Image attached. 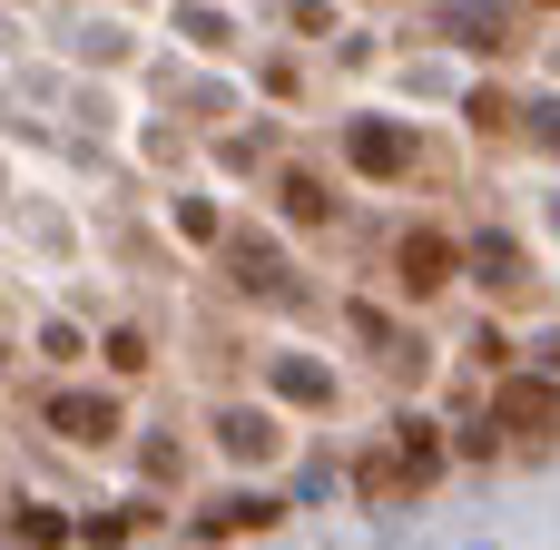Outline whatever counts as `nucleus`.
<instances>
[{
    "instance_id": "11",
    "label": "nucleus",
    "mask_w": 560,
    "mask_h": 550,
    "mask_svg": "<svg viewBox=\"0 0 560 550\" xmlns=\"http://www.w3.org/2000/svg\"><path fill=\"white\" fill-rule=\"evenodd\" d=\"M532 118H541V128H532V138H541V148H560V108H532Z\"/></svg>"
},
{
    "instance_id": "8",
    "label": "nucleus",
    "mask_w": 560,
    "mask_h": 550,
    "mask_svg": "<svg viewBox=\"0 0 560 550\" xmlns=\"http://www.w3.org/2000/svg\"><path fill=\"white\" fill-rule=\"evenodd\" d=\"M108 374H148V335H138V325L108 335Z\"/></svg>"
},
{
    "instance_id": "12",
    "label": "nucleus",
    "mask_w": 560,
    "mask_h": 550,
    "mask_svg": "<svg viewBox=\"0 0 560 550\" xmlns=\"http://www.w3.org/2000/svg\"><path fill=\"white\" fill-rule=\"evenodd\" d=\"M551 10H560V0H551Z\"/></svg>"
},
{
    "instance_id": "10",
    "label": "nucleus",
    "mask_w": 560,
    "mask_h": 550,
    "mask_svg": "<svg viewBox=\"0 0 560 550\" xmlns=\"http://www.w3.org/2000/svg\"><path fill=\"white\" fill-rule=\"evenodd\" d=\"M512 118H522V108H512L502 89H482V98H472V128H482V138H492V128H512Z\"/></svg>"
},
{
    "instance_id": "4",
    "label": "nucleus",
    "mask_w": 560,
    "mask_h": 550,
    "mask_svg": "<svg viewBox=\"0 0 560 550\" xmlns=\"http://www.w3.org/2000/svg\"><path fill=\"white\" fill-rule=\"evenodd\" d=\"M502 423L512 433H560V384H502Z\"/></svg>"
},
{
    "instance_id": "9",
    "label": "nucleus",
    "mask_w": 560,
    "mask_h": 550,
    "mask_svg": "<svg viewBox=\"0 0 560 550\" xmlns=\"http://www.w3.org/2000/svg\"><path fill=\"white\" fill-rule=\"evenodd\" d=\"M482 285L512 295V285H522V246H482Z\"/></svg>"
},
{
    "instance_id": "1",
    "label": "nucleus",
    "mask_w": 560,
    "mask_h": 550,
    "mask_svg": "<svg viewBox=\"0 0 560 550\" xmlns=\"http://www.w3.org/2000/svg\"><path fill=\"white\" fill-rule=\"evenodd\" d=\"M345 157H354L364 177H404V167H413V128H394V118H354V128H345Z\"/></svg>"
},
{
    "instance_id": "3",
    "label": "nucleus",
    "mask_w": 560,
    "mask_h": 550,
    "mask_svg": "<svg viewBox=\"0 0 560 550\" xmlns=\"http://www.w3.org/2000/svg\"><path fill=\"white\" fill-rule=\"evenodd\" d=\"M49 423H59L69 443H118V433H128L108 394H59V403H49Z\"/></svg>"
},
{
    "instance_id": "6",
    "label": "nucleus",
    "mask_w": 560,
    "mask_h": 550,
    "mask_svg": "<svg viewBox=\"0 0 560 550\" xmlns=\"http://www.w3.org/2000/svg\"><path fill=\"white\" fill-rule=\"evenodd\" d=\"M217 443H226V453H236V463H266V453H276V443H285V433H276V423H266V413H226V423H217Z\"/></svg>"
},
{
    "instance_id": "2",
    "label": "nucleus",
    "mask_w": 560,
    "mask_h": 550,
    "mask_svg": "<svg viewBox=\"0 0 560 550\" xmlns=\"http://www.w3.org/2000/svg\"><path fill=\"white\" fill-rule=\"evenodd\" d=\"M394 266H404V295H443L463 256H453V236H433V226H413V236L394 246Z\"/></svg>"
},
{
    "instance_id": "5",
    "label": "nucleus",
    "mask_w": 560,
    "mask_h": 550,
    "mask_svg": "<svg viewBox=\"0 0 560 550\" xmlns=\"http://www.w3.org/2000/svg\"><path fill=\"white\" fill-rule=\"evenodd\" d=\"M276 207H285L295 226H325V217H335V197H325L315 167H285V177H276Z\"/></svg>"
},
{
    "instance_id": "7",
    "label": "nucleus",
    "mask_w": 560,
    "mask_h": 550,
    "mask_svg": "<svg viewBox=\"0 0 560 550\" xmlns=\"http://www.w3.org/2000/svg\"><path fill=\"white\" fill-rule=\"evenodd\" d=\"M236 285H246V295H285V266H276L266 246H236Z\"/></svg>"
}]
</instances>
